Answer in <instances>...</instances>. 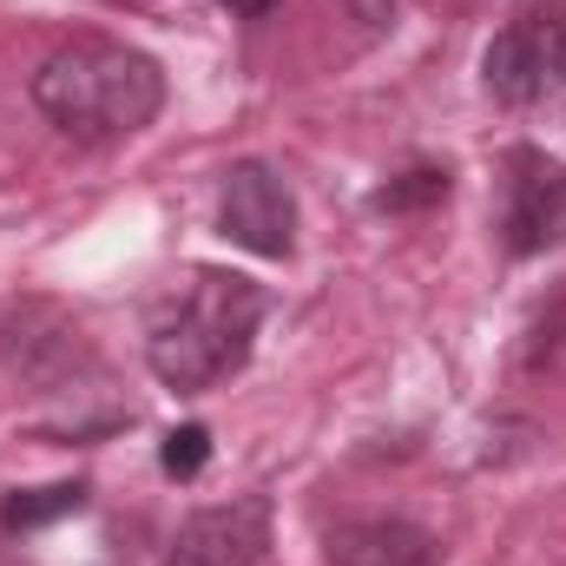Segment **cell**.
I'll return each instance as SVG.
<instances>
[{"label": "cell", "mask_w": 566, "mask_h": 566, "mask_svg": "<svg viewBox=\"0 0 566 566\" xmlns=\"http://www.w3.org/2000/svg\"><path fill=\"white\" fill-rule=\"evenodd\" d=\"M323 566H441V541L396 521V514H369V521H343L323 541Z\"/></svg>", "instance_id": "cell-8"}, {"label": "cell", "mask_w": 566, "mask_h": 566, "mask_svg": "<svg viewBox=\"0 0 566 566\" xmlns=\"http://www.w3.org/2000/svg\"><path fill=\"white\" fill-rule=\"evenodd\" d=\"M218 7H231V13H244V20H258V13H271L283 0H218Z\"/></svg>", "instance_id": "cell-13"}, {"label": "cell", "mask_w": 566, "mask_h": 566, "mask_svg": "<svg viewBox=\"0 0 566 566\" xmlns=\"http://www.w3.org/2000/svg\"><path fill=\"white\" fill-rule=\"evenodd\" d=\"M271 554V501L264 494H238V501H218V507H198L165 566H264Z\"/></svg>", "instance_id": "cell-6"}, {"label": "cell", "mask_w": 566, "mask_h": 566, "mask_svg": "<svg viewBox=\"0 0 566 566\" xmlns=\"http://www.w3.org/2000/svg\"><path fill=\"white\" fill-rule=\"evenodd\" d=\"M349 7H356L369 27H389V20H396V0H349Z\"/></svg>", "instance_id": "cell-12"}, {"label": "cell", "mask_w": 566, "mask_h": 566, "mask_svg": "<svg viewBox=\"0 0 566 566\" xmlns=\"http://www.w3.org/2000/svg\"><path fill=\"white\" fill-rule=\"evenodd\" d=\"M448 165H416V171H402V178H389L382 191H376V211H422V205H441L448 198Z\"/></svg>", "instance_id": "cell-10"}, {"label": "cell", "mask_w": 566, "mask_h": 566, "mask_svg": "<svg viewBox=\"0 0 566 566\" xmlns=\"http://www.w3.org/2000/svg\"><path fill=\"white\" fill-rule=\"evenodd\" d=\"M218 231L251 258H290L296 251V191H290V178L264 158L231 165L224 191H218Z\"/></svg>", "instance_id": "cell-5"}, {"label": "cell", "mask_w": 566, "mask_h": 566, "mask_svg": "<svg viewBox=\"0 0 566 566\" xmlns=\"http://www.w3.org/2000/svg\"><path fill=\"white\" fill-rule=\"evenodd\" d=\"M86 481H53V488H33V494H7L0 501V527L7 534H27V527H46V521H66L86 507Z\"/></svg>", "instance_id": "cell-9"}, {"label": "cell", "mask_w": 566, "mask_h": 566, "mask_svg": "<svg viewBox=\"0 0 566 566\" xmlns=\"http://www.w3.org/2000/svg\"><path fill=\"white\" fill-rule=\"evenodd\" d=\"M501 251L541 258L566 238V165L541 145H514L501 158Z\"/></svg>", "instance_id": "cell-4"}, {"label": "cell", "mask_w": 566, "mask_h": 566, "mask_svg": "<svg viewBox=\"0 0 566 566\" xmlns=\"http://www.w3.org/2000/svg\"><path fill=\"white\" fill-rule=\"evenodd\" d=\"M481 86L514 113L566 93V7H534L507 20L481 53Z\"/></svg>", "instance_id": "cell-3"}, {"label": "cell", "mask_w": 566, "mask_h": 566, "mask_svg": "<svg viewBox=\"0 0 566 566\" xmlns=\"http://www.w3.org/2000/svg\"><path fill=\"white\" fill-rule=\"evenodd\" d=\"M33 106L46 113V126H60L66 139H80V145L133 139L165 106V73L139 46L86 33V40H66L60 53L40 60Z\"/></svg>", "instance_id": "cell-2"}, {"label": "cell", "mask_w": 566, "mask_h": 566, "mask_svg": "<svg viewBox=\"0 0 566 566\" xmlns=\"http://www.w3.org/2000/svg\"><path fill=\"white\" fill-rule=\"evenodd\" d=\"M264 310H271L264 283H251L244 271H218V264L185 271L145 323L151 376L178 396H205L211 382H224L251 363Z\"/></svg>", "instance_id": "cell-1"}, {"label": "cell", "mask_w": 566, "mask_h": 566, "mask_svg": "<svg viewBox=\"0 0 566 566\" xmlns=\"http://www.w3.org/2000/svg\"><path fill=\"white\" fill-rule=\"evenodd\" d=\"M205 454H211V434H205L198 422H185V428H171V434H165L158 468H165V474H178V481H191V474L205 468Z\"/></svg>", "instance_id": "cell-11"}, {"label": "cell", "mask_w": 566, "mask_h": 566, "mask_svg": "<svg viewBox=\"0 0 566 566\" xmlns=\"http://www.w3.org/2000/svg\"><path fill=\"white\" fill-rule=\"evenodd\" d=\"M0 356H7L20 376L53 382L66 363L86 356V343H80V329H73L53 303H7V310H0Z\"/></svg>", "instance_id": "cell-7"}]
</instances>
